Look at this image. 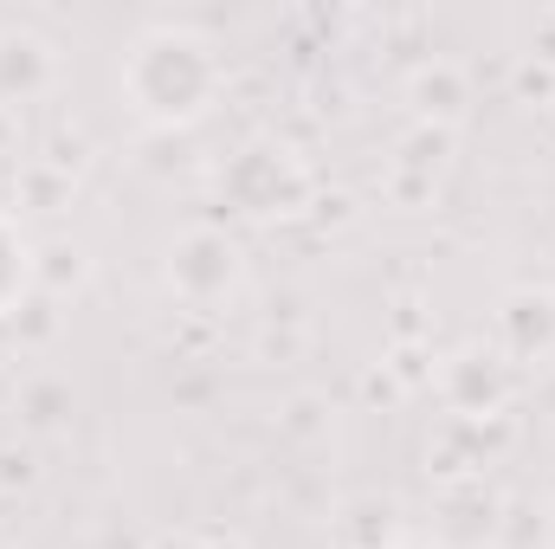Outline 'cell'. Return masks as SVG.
<instances>
[{
	"instance_id": "obj_6",
	"label": "cell",
	"mask_w": 555,
	"mask_h": 549,
	"mask_svg": "<svg viewBox=\"0 0 555 549\" xmlns=\"http://www.w3.org/2000/svg\"><path fill=\"white\" fill-rule=\"evenodd\" d=\"M52 91H59V46L33 26H7L0 33V111L39 104Z\"/></svg>"
},
{
	"instance_id": "obj_1",
	"label": "cell",
	"mask_w": 555,
	"mask_h": 549,
	"mask_svg": "<svg viewBox=\"0 0 555 549\" xmlns=\"http://www.w3.org/2000/svg\"><path fill=\"white\" fill-rule=\"evenodd\" d=\"M117 98L142 130H194L227 98V52L188 20H155L117 59Z\"/></svg>"
},
{
	"instance_id": "obj_14",
	"label": "cell",
	"mask_w": 555,
	"mask_h": 549,
	"mask_svg": "<svg viewBox=\"0 0 555 549\" xmlns=\"http://www.w3.org/2000/svg\"><path fill=\"white\" fill-rule=\"evenodd\" d=\"M201 549H253V544H246V537H233V531H227V537H201Z\"/></svg>"
},
{
	"instance_id": "obj_5",
	"label": "cell",
	"mask_w": 555,
	"mask_h": 549,
	"mask_svg": "<svg viewBox=\"0 0 555 549\" xmlns=\"http://www.w3.org/2000/svg\"><path fill=\"white\" fill-rule=\"evenodd\" d=\"M491 349L511 369H537L555 356V291L550 284H511L491 317Z\"/></svg>"
},
{
	"instance_id": "obj_13",
	"label": "cell",
	"mask_w": 555,
	"mask_h": 549,
	"mask_svg": "<svg viewBox=\"0 0 555 549\" xmlns=\"http://www.w3.org/2000/svg\"><path fill=\"white\" fill-rule=\"evenodd\" d=\"M149 549H201V531H162Z\"/></svg>"
},
{
	"instance_id": "obj_3",
	"label": "cell",
	"mask_w": 555,
	"mask_h": 549,
	"mask_svg": "<svg viewBox=\"0 0 555 549\" xmlns=\"http://www.w3.org/2000/svg\"><path fill=\"white\" fill-rule=\"evenodd\" d=\"M162 284L181 310L194 317H214L227 310L240 291H246V246L227 233V227H181L162 253Z\"/></svg>"
},
{
	"instance_id": "obj_7",
	"label": "cell",
	"mask_w": 555,
	"mask_h": 549,
	"mask_svg": "<svg viewBox=\"0 0 555 549\" xmlns=\"http://www.w3.org/2000/svg\"><path fill=\"white\" fill-rule=\"evenodd\" d=\"M408 104H414V117L426 130H446L452 137L472 117V78L452 59H426V65H414V78H408Z\"/></svg>"
},
{
	"instance_id": "obj_12",
	"label": "cell",
	"mask_w": 555,
	"mask_h": 549,
	"mask_svg": "<svg viewBox=\"0 0 555 549\" xmlns=\"http://www.w3.org/2000/svg\"><path fill=\"white\" fill-rule=\"evenodd\" d=\"M517 104H550L555 98V59H543V52H530L524 65H517Z\"/></svg>"
},
{
	"instance_id": "obj_10",
	"label": "cell",
	"mask_w": 555,
	"mask_h": 549,
	"mask_svg": "<svg viewBox=\"0 0 555 549\" xmlns=\"http://www.w3.org/2000/svg\"><path fill=\"white\" fill-rule=\"evenodd\" d=\"M85 278H91V253H85V240H39V253H33V291H46V297L65 304Z\"/></svg>"
},
{
	"instance_id": "obj_4",
	"label": "cell",
	"mask_w": 555,
	"mask_h": 549,
	"mask_svg": "<svg viewBox=\"0 0 555 549\" xmlns=\"http://www.w3.org/2000/svg\"><path fill=\"white\" fill-rule=\"evenodd\" d=\"M433 388H439V401L459 413L465 426H478V420H498V413L517 401V369L491 343H465V349H452L439 362Z\"/></svg>"
},
{
	"instance_id": "obj_15",
	"label": "cell",
	"mask_w": 555,
	"mask_h": 549,
	"mask_svg": "<svg viewBox=\"0 0 555 549\" xmlns=\"http://www.w3.org/2000/svg\"><path fill=\"white\" fill-rule=\"evenodd\" d=\"M543 544L555 549V505H550V511H543Z\"/></svg>"
},
{
	"instance_id": "obj_2",
	"label": "cell",
	"mask_w": 555,
	"mask_h": 549,
	"mask_svg": "<svg viewBox=\"0 0 555 549\" xmlns=\"http://www.w3.org/2000/svg\"><path fill=\"white\" fill-rule=\"evenodd\" d=\"M214 188H220V201H227L240 220H253V227L297 220V214H310V201H317V175L304 168V155L284 149V142H272V137L240 142V149L214 168Z\"/></svg>"
},
{
	"instance_id": "obj_16",
	"label": "cell",
	"mask_w": 555,
	"mask_h": 549,
	"mask_svg": "<svg viewBox=\"0 0 555 549\" xmlns=\"http://www.w3.org/2000/svg\"><path fill=\"white\" fill-rule=\"evenodd\" d=\"M395 549H439V544H433V537H401Z\"/></svg>"
},
{
	"instance_id": "obj_8",
	"label": "cell",
	"mask_w": 555,
	"mask_h": 549,
	"mask_svg": "<svg viewBox=\"0 0 555 549\" xmlns=\"http://www.w3.org/2000/svg\"><path fill=\"white\" fill-rule=\"evenodd\" d=\"M330 531H336V544L343 549H395L401 537H414L401 498H388V491H362V498H349V505L330 518Z\"/></svg>"
},
{
	"instance_id": "obj_9",
	"label": "cell",
	"mask_w": 555,
	"mask_h": 549,
	"mask_svg": "<svg viewBox=\"0 0 555 549\" xmlns=\"http://www.w3.org/2000/svg\"><path fill=\"white\" fill-rule=\"evenodd\" d=\"M33 253H39V240L20 227V214L0 207V317H13L33 297Z\"/></svg>"
},
{
	"instance_id": "obj_11",
	"label": "cell",
	"mask_w": 555,
	"mask_h": 549,
	"mask_svg": "<svg viewBox=\"0 0 555 549\" xmlns=\"http://www.w3.org/2000/svg\"><path fill=\"white\" fill-rule=\"evenodd\" d=\"M20 426L26 433H65L72 426V382L65 375H39V382H26L20 388Z\"/></svg>"
}]
</instances>
